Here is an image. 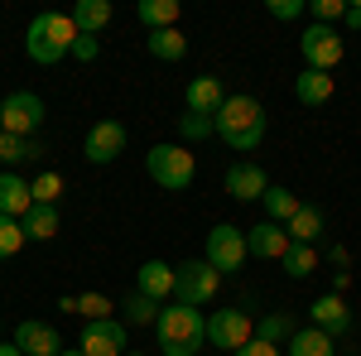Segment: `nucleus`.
<instances>
[{
  "label": "nucleus",
  "instance_id": "obj_1",
  "mask_svg": "<svg viewBox=\"0 0 361 356\" xmlns=\"http://www.w3.org/2000/svg\"><path fill=\"white\" fill-rule=\"evenodd\" d=\"M154 342L164 356H197L202 342H207V318L202 308H188V303H169L154 318Z\"/></svg>",
  "mask_w": 361,
  "mask_h": 356
},
{
  "label": "nucleus",
  "instance_id": "obj_2",
  "mask_svg": "<svg viewBox=\"0 0 361 356\" xmlns=\"http://www.w3.org/2000/svg\"><path fill=\"white\" fill-rule=\"evenodd\" d=\"M212 125H217V135H222L226 149L250 154V149L265 140V106H260L255 97H226V106L212 116Z\"/></svg>",
  "mask_w": 361,
  "mask_h": 356
},
{
  "label": "nucleus",
  "instance_id": "obj_3",
  "mask_svg": "<svg viewBox=\"0 0 361 356\" xmlns=\"http://www.w3.org/2000/svg\"><path fill=\"white\" fill-rule=\"evenodd\" d=\"M73 44H78V25H73V15H58V10L39 15L25 29V54L39 68H58L63 58H73Z\"/></svg>",
  "mask_w": 361,
  "mask_h": 356
},
{
  "label": "nucleus",
  "instance_id": "obj_4",
  "mask_svg": "<svg viewBox=\"0 0 361 356\" xmlns=\"http://www.w3.org/2000/svg\"><path fill=\"white\" fill-rule=\"evenodd\" d=\"M145 168H149V178L159 183V188L169 192H183V188H193V154L183 149V145H154L149 154H145Z\"/></svg>",
  "mask_w": 361,
  "mask_h": 356
},
{
  "label": "nucleus",
  "instance_id": "obj_5",
  "mask_svg": "<svg viewBox=\"0 0 361 356\" xmlns=\"http://www.w3.org/2000/svg\"><path fill=\"white\" fill-rule=\"evenodd\" d=\"M173 303H188V308H202V303L217 299V289H222V274L212 270L207 260H183V265H173Z\"/></svg>",
  "mask_w": 361,
  "mask_h": 356
},
{
  "label": "nucleus",
  "instance_id": "obj_6",
  "mask_svg": "<svg viewBox=\"0 0 361 356\" xmlns=\"http://www.w3.org/2000/svg\"><path fill=\"white\" fill-rule=\"evenodd\" d=\"M44 97H34V92H10L5 102H0V125H5V135H20V140H34L39 135V125H44Z\"/></svg>",
  "mask_w": 361,
  "mask_h": 356
},
{
  "label": "nucleus",
  "instance_id": "obj_7",
  "mask_svg": "<svg viewBox=\"0 0 361 356\" xmlns=\"http://www.w3.org/2000/svg\"><path fill=\"white\" fill-rule=\"evenodd\" d=\"M299 54H304V63L313 73H333L342 63V54H347V44H342V34L333 25H308L299 34Z\"/></svg>",
  "mask_w": 361,
  "mask_h": 356
},
{
  "label": "nucleus",
  "instance_id": "obj_8",
  "mask_svg": "<svg viewBox=\"0 0 361 356\" xmlns=\"http://www.w3.org/2000/svg\"><path fill=\"white\" fill-rule=\"evenodd\" d=\"M207 265H212L217 274L241 270V265H246V231L231 226V221L212 226V231H207Z\"/></svg>",
  "mask_w": 361,
  "mask_h": 356
},
{
  "label": "nucleus",
  "instance_id": "obj_9",
  "mask_svg": "<svg viewBox=\"0 0 361 356\" xmlns=\"http://www.w3.org/2000/svg\"><path fill=\"white\" fill-rule=\"evenodd\" d=\"M250 337H255V323H250L241 308H217V313L207 318V342L222 347V352H241Z\"/></svg>",
  "mask_w": 361,
  "mask_h": 356
},
{
  "label": "nucleus",
  "instance_id": "obj_10",
  "mask_svg": "<svg viewBox=\"0 0 361 356\" xmlns=\"http://www.w3.org/2000/svg\"><path fill=\"white\" fill-rule=\"evenodd\" d=\"M126 323H116V318H102V323H87L82 328V356H126Z\"/></svg>",
  "mask_w": 361,
  "mask_h": 356
},
{
  "label": "nucleus",
  "instance_id": "obj_11",
  "mask_svg": "<svg viewBox=\"0 0 361 356\" xmlns=\"http://www.w3.org/2000/svg\"><path fill=\"white\" fill-rule=\"evenodd\" d=\"M82 149H87L92 164H111V159H121V154H126V125H121V121H97V125L87 130Z\"/></svg>",
  "mask_w": 361,
  "mask_h": 356
},
{
  "label": "nucleus",
  "instance_id": "obj_12",
  "mask_svg": "<svg viewBox=\"0 0 361 356\" xmlns=\"http://www.w3.org/2000/svg\"><path fill=\"white\" fill-rule=\"evenodd\" d=\"M308 318H313V328L328 332L333 342L352 332V308L342 303V294H318V299L308 303Z\"/></svg>",
  "mask_w": 361,
  "mask_h": 356
},
{
  "label": "nucleus",
  "instance_id": "obj_13",
  "mask_svg": "<svg viewBox=\"0 0 361 356\" xmlns=\"http://www.w3.org/2000/svg\"><path fill=\"white\" fill-rule=\"evenodd\" d=\"M265 192H270V173L260 164L241 159V164L226 168V197H236V202H260Z\"/></svg>",
  "mask_w": 361,
  "mask_h": 356
},
{
  "label": "nucleus",
  "instance_id": "obj_14",
  "mask_svg": "<svg viewBox=\"0 0 361 356\" xmlns=\"http://www.w3.org/2000/svg\"><path fill=\"white\" fill-rule=\"evenodd\" d=\"M284 250H289V231L279 221L246 226V255H255V260H284Z\"/></svg>",
  "mask_w": 361,
  "mask_h": 356
},
{
  "label": "nucleus",
  "instance_id": "obj_15",
  "mask_svg": "<svg viewBox=\"0 0 361 356\" xmlns=\"http://www.w3.org/2000/svg\"><path fill=\"white\" fill-rule=\"evenodd\" d=\"M15 347H20L25 356H58L63 352V337H58V328H49V323L25 318V323L15 328Z\"/></svg>",
  "mask_w": 361,
  "mask_h": 356
},
{
  "label": "nucleus",
  "instance_id": "obj_16",
  "mask_svg": "<svg viewBox=\"0 0 361 356\" xmlns=\"http://www.w3.org/2000/svg\"><path fill=\"white\" fill-rule=\"evenodd\" d=\"M183 106L193 111V116H217V111L226 106V87H222V78H193L188 82V92H183Z\"/></svg>",
  "mask_w": 361,
  "mask_h": 356
},
{
  "label": "nucleus",
  "instance_id": "obj_17",
  "mask_svg": "<svg viewBox=\"0 0 361 356\" xmlns=\"http://www.w3.org/2000/svg\"><path fill=\"white\" fill-rule=\"evenodd\" d=\"M173 265H164V260H145V265H140L135 270V289L140 294H149V299L154 303H169L173 299Z\"/></svg>",
  "mask_w": 361,
  "mask_h": 356
},
{
  "label": "nucleus",
  "instance_id": "obj_18",
  "mask_svg": "<svg viewBox=\"0 0 361 356\" xmlns=\"http://www.w3.org/2000/svg\"><path fill=\"white\" fill-rule=\"evenodd\" d=\"M29 207H34V188H29L20 173H0V217L25 221Z\"/></svg>",
  "mask_w": 361,
  "mask_h": 356
},
{
  "label": "nucleus",
  "instance_id": "obj_19",
  "mask_svg": "<svg viewBox=\"0 0 361 356\" xmlns=\"http://www.w3.org/2000/svg\"><path fill=\"white\" fill-rule=\"evenodd\" d=\"M294 97H299L304 106H328V102H333V73L304 68V73L294 78Z\"/></svg>",
  "mask_w": 361,
  "mask_h": 356
},
{
  "label": "nucleus",
  "instance_id": "obj_20",
  "mask_svg": "<svg viewBox=\"0 0 361 356\" xmlns=\"http://www.w3.org/2000/svg\"><path fill=\"white\" fill-rule=\"evenodd\" d=\"M284 231H289V241H294V246H318V236H323V207L304 202Z\"/></svg>",
  "mask_w": 361,
  "mask_h": 356
},
{
  "label": "nucleus",
  "instance_id": "obj_21",
  "mask_svg": "<svg viewBox=\"0 0 361 356\" xmlns=\"http://www.w3.org/2000/svg\"><path fill=\"white\" fill-rule=\"evenodd\" d=\"M260 202H265V221H279V226H289L294 212L304 207V202H299V192H289L284 183H270V192H265Z\"/></svg>",
  "mask_w": 361,
  "mask_h": 356
},
{
  "label": "nucleus",
  "instance_id": "obj_22",
  "mask_svg": "<svg viewBox=\"0 0 361 356\" xmlns=\"http://www.w3.org/2000/svg\"><path fill=\"white\" fill-rule=\"evenodd\" d=\"M73 25L78 34H102V29L111 25V0H78V10H73Z\"/></svg>",
  "mask_w": 361,
  "mask_h": 356
},
{
  "label": "nucleus",
  "instance_id": "obj_23",
  "mask_svg": "<svg viewBox=\"0 0 361 356\" xmlns=\"http://www.w3.org/2000/svg\"><path fill=\"white\" fill-rule=\"evenodd\" d=\"M135 15L149 34H154V29H178V0H140Z\"/></svg>",
  "mask_w": 361,
  "mask_h": 356
},
{
  "label": "nucleus",
  "instance_id": "obj_24",
  "mask_svg": "<svg viewBox=\"0 0 361 356\" xmlns=\"http://www.w3.org/2000/svg\"><path fill=\"white\" fill-rule=\"evenodd\" d=\"M145 49L159 58V63H183V54H188V39H183L178 29H154V34L145 39Z\"/></svg>",
  "mask_w": 361,
  "mask_h": 356
},
{
  "label": "nucleus",
  "instance_id": "obj_25",
  "mask_svg": "<svg viewBox=\"0 0 361 356\" xmlns=\"http://www.w3.org/2000/svg\"><path fill=\"white\" fill-rule=\"evenodd\" d=\"M333 347L337 342L328 337V332H318V328H299L294 337H289V356H337Z\"/></svg>",
  "mask_w": 361,
  "mask_h": 356
},
{
  "label": "nucleus",
  "instance_id": "obj_26",
  "mask_svg": "<svg viewBox=\"0 0 361 356\" xmlns=\"http://www.w3.org/2000/svg\"><path fill=\"white\" fill-rule=\"evenodd\" d=\"M20 226H25L29 241H54V236H58V207H39V202H34L29 217L20 221Z\"/></svg>",
  "mask_w": 361,
  "mask_h": 356
},
{
  "label": "nucleus",
  "instance_id": "obj_27",
  "mask_svg": "<svg viewBox=\"0 0 361 356\" xmlns=\"http://www.w3.org/2000/svg\"><path fill=\"white\" fill-rule=\"evenodd\" d=\"M294 332H299V323H294L289 313H265V318L255 323V337H260V342H270V347H279V342H289Z\"/></svg>",
  "mask_w": 361,
  "mask_h": 356
},
{
  "label": "nucleus",
  "instance_id": "obj_28",
  "mask_svg": "<svg viewBox=\"0 0 361 356\" xmlns=\"http://www.w3.org/2000/svg\"><path fill=\"white\" fill-rule=\"evenodd\" d=\"M39 154H44V145H39V140L0 135V164H29V159H39Z\"/></svg>",
  "mask_w": 361,
  "mask_h": 356
},
{
  "label": "nucleus",
  "instance_id": "obj_29",
  "mask_svg": "<svg viewBox=\"0 0 361 356\" xmlns=\"http://www.w3.org/2000/svg\"><path fill=\"white\" fill-rule=\"evenodd\" d=\"M313 270H318V246H294L289 241V250H284V274L289 279H308Z\"/></svg>",
  "mask_w": 361,
  "mask_h": 356
},
{
  "label": "nucleus",
  "instance_id": "obj_30",
  "mask_svg": "<svg viewBox=\"0 0 361 356\" xmlns=\"http://www.w3.org/2000/svg\"><path fill=\"white\" fill-rule=\"evenodd\" d=\"M154 318H159V303L135 289V294L126 299V323H130V328H154Z\"/></svg>",
  "mask_w": 361,
  "mask_h": 356
},
{
  "label": "nucleus",
  "instance_id": "obj_31",
  "mask_svg": "<svg viewBox=\"0 0 361 356\" xmlns=\"http://www.w3.org/2000/svg\"><path fill=\"white\" fill-rule=\"evenodd\" d=\"M25 226H20V221L15 217H0V260H15V255H20V250H25Z\"/></svg>",
  "mask_w": 361,
  "mask_h": 356
},
{
  "label": "nucleus",
  "instance_id": "obj_32",
  "mask_svg": "<svg viewBox=\"0 0 361 356\" xmlns=\"http://www.w3.org/2000/svg\"><path fill=\"white\" fill-rule=\"evenodd\" d=\"M29 188H34V202H39V207H58V197H63V173H39Z\"/></svg>",
  "mask_w": 361,
  "mask_h": 356
},
{
  "label": "nucleus",
  "instance_id": "obj_33",
  "mask_svg": "<svg viewBox=\"0 0 361 356\" xmlns=\"http://www.w3.org/2000/svg\"><path fill=\"white\" fill-rule=\"evenodd\" d=\"M178 135L183 140H207V135H217V125H212V116H178Z\"/></svg>",
  "mask_w": 361,
  "mask_h": 356
},
{
  "label": "nucleus",
  "instance_id": "obj_34",
  "mask_svg": "<svg viewBox=\"0 0 361 356\" xmlns=\"http://www.w3.org/2000/svg\"><path fill=\"white\" fill-rule=\"evenodd\" d=\"M78 313H82L87 323H102V318H111V299L106 294H82L78 299Z\"/></svg>",
  "mask_w": 361,
  "mask_h": 356
},
{
  "label": "nucleus",
  "instance_id": "obj_35",
  "mask_svg": "<svg viewBox=\"0 0 361 356\" xmlns=\"http://www.w3.org/2000/svg\"><path fill=\"white\" fill-rule=\"evenodd\" d=\"M308 15H313V25H337L347 15V5L342 0H308Z\"/></svg>",
  "mask_w": 361,
  "mask_h": 356
},
{
  "label": "nucleus",
  "instance_id": "obj_36",
  "mask_svg": "<svg viewBox=\"0 0 361 356\" xmlns=\"http://www.w3.org/2000/svg\"><path fill=\"white\" fill-rule=\"evenodd\" d=\"M265 10H270V20H284V25H289V20H299V15H304L308 5H304V0H270Z\"/></svg>",
  "mask_w": 361,
  "mask_h": 356
},
{
  "label": "nucleus",
  "instance_id": "obj_37",
  "mask_svg": "<svg viewBox=\"0 0 361 356\" xmlns=\"http://www.w3.org/2000/svg\"><path fill=\"white\" fill-rule=\"evenodd\" d=\"M73 58H78V63H97V58H102V44H97L92 34H78V44H73Z\"/></svg>",
  "mask_w": 361,
  "mask_h": 356
},
{
  "label": "nucleus",
  "instance_id": "obj_38",
  "mask_svg": "<svg viewBox=\"0 0 361 356\" xmlns=\"http://www.w3.org/2000/svg\"><path fill=\"white\" fill-rule=\"evenodd\" d=\"M231 356H284L279 347H270V342H260V337H250L241 352H231Z\"/></svg>",
  "mask_w": 361,
  "mask_h": 356
},
{
  "label": "nucleus",
  "instance_id": "obj_39",
  "mask_svg": "<svg viewBox=\"0 0 361 356\" xmlns=\"http://www.w3.org/2000/svg\"><path fill=\"white\" fill-rule=\"evenodd\" d=\"M342 25H347V29H361V5H347V15H342Z\"/></svg>",
  "mask_w": 361,
  "mask_h": 356
},
{
  "label": "nucleus",
  "instance_id": "obj_40",
  "mask_svg": "<svg viewBox=\"0 0 361 356\" xmlns=\"http://www.w3.org/2000/svg\"><path fill=\"white\" fill-rule=\"evenodd\" d=\"M328 260H333L337 270H342V265H347V246H333V250H328Z\"/></svg>",
  "mask_w": 361,
  "mask_h": 356
},
{
  "label": "nucleus",
  "instance_id": "obj_41",
  "mask_svg": "<svg viewBox=\"0 0 361 356\" xmlns=\"http://www.w3.org/2000/svg\"><path fill=\"white\" fill-rule=\"evenodd\" d=\"M0 356H25V352H20V347H15V342H10V347H5V342H0Z\"/></svg>",
  "mask_w": 361,
  "mask_h": 356
},
{
  "label": "nucleus",
  "instance_id": "obj_42",
  "mask_svg": "<svg viewBox=\"0 0 361 356\" xmlns=\"http://www.w3.org/2000/svg\"><path fill=\"white\" fill-rule=\"evenodd\" d=\"M58 356H82V347H63V352H58Z\"/></svg>",
  "mask_w": 361,
  "mask_h": 356
},
{
  "label": "nucleus",
  "instance_id": "obj_43",
  "mask_svg": "<svg viewBox=\"0 0 361 356\" xmlns=\"http://www.w3.org/2000/svg\"><path fill=\"white\" fill-rule=\"evenodd\" d=\"M126 356H140V352H126Z\"/></svg>",
  "mask_w": 361,
  "mask_h": 356
},
{
  "label": "nucleus",
  "instance_id": "obj_44",
  "mask_svg": "<svg viewBox=\"0 0 361 356\" xmlns=\"http://www.w3.org/2000/svg\"><path fill=\"white\" fill-rule=\"evenodd\" d=\"M0 135H5V125H0Z\"/></svg>",
  "mask_w": 361,
  "mask_h": 356
},
{
  "label": "nucleus",
  "instance_id": "obj_45",
  "mask_svg": "<svg viewBox=\"0 0 361 356\" xmlns=\"http://www.w3.org/2000/svg\"><path fill=\"white\" fill-rule=\"evenodd\" d=\"M0 332H5V323H0Z\"/></svg>",
  "mask_w": 361,
  "mask_h": 356
},
{
  "label": "nucleus",
  "instance_id": "obj_46",
  "mask_svg": "<svg viewBox=\"0 0 361 356\" xmlns=\"http://www.w3.org/2000/svg\"><path fill=\"white\" fill-rule=\"evenodd\" d=\"M352 356H357V352H352Z\"/></svg>",
  "mask_w": 361,
  "mask_h": 356
}]
</instances>
